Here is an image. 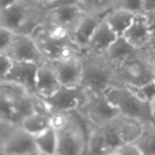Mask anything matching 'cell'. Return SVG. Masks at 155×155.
<instances>
[{"mask_svg": "<svg viewBox=\"0 0 155 155\" xmlns=\"http://www.w3.org/2000/svg\"><path fill=\"white\" fill-rule=\"evenodd\" d=\"M87 12L79 2L58 5L46 9V20L55 22L70 32L78 26Z\"/></svg>", "mask_w": 155, "mask_h": 155, "instance_id": "30bf717a", "label": "cell"}, {"mask_svg": "<svg viewBox=\"0 0 155 155\" xmlns=\"http://www.w3.org/2000/svg\"><path fill=\"white\" fill-rule=\"evenodd\" d=\"M87 91L83 86L66 87L62 86L56 93L48 98H41L48 112L63 110V112H74L80 110L85 102Z\"/></svg>", "mask_w": 155, "mask_h": 155, "instance_id": "52a82bcc", "label": "cell"}, {"mask_svg": "<svg viewBox=\"0 0 155 155\" xmlns=\"http://www.w3.org/2000/svg\"><path fill=\"white\" fill-rule=\"evenodd\" d=\"M113 155H142L136 142H123L119 144Z\"/></svg>", "mask_w": 155, "mask_h": 155, "instance_id": "4316f807", "label": "cell"}, {"mask_svg": "<svg viewBox=\"0 0 155 155\" xmlns=\"http://www.w3.org/2000/svg\"><path fill=\"white\" fill-rule=\"evenodd\" d=\"M82 85L89 93L104 94L110 87L117 85L116 66L105 54L83 52Z\"/></svg>", "mask_w": 155, "mask_h": 155, "instance_id": "7a4b0ae2", "label": "cell"}, {"mask_svg": "<svg viewBox=\"0 0 155 155\" xmlns=\"http://www.w3.org/2000/svg\"><path fill=\"white\" fill-rule=\"evenodd\" d=\"M155 62L144 50H137L116 66L117 84L141 87L153 81Z\"/></svg>", "mask_w": 155, "mask_h": 155, "instance_id": "3957f363", "label": "cell"}, {"mask_svg": "<svg viewBox=\"0 0 155 155\" xmlns=\"http://www.w3.org/2000/svg\"><path fill=\"white\" fill-rule=\"evenodd\" d=\"M27 133L32 136H36L39 133L50 127L49 112L45 110H37L34 113L27 116L18 125Z\"/></svg>", "mask_w": 155, "mask_h": 155, "instance_id": "ffe728a7", "label": "cell"}, {"mask_svg": "<svg viewBox=\"0 0 155 155\" xmlns=\"http://www.w3.org/2000/svg\"><path fill=\"white\" fill-rule=\"evenodd\" d=\"M153 82L155 84V68H154V74H153Z\"/></svg>", "mask_w": 155, "mask_h": 155, "instance_id": "74e56055", "label": "cell"}, {"mask_svg": "<svg viewBox=\"0 0 155 155\" xmlns=\"http://www.w3.org/2000/svg\"><path fill=\"white\" fill-rule=\"evenodd\" d=\"M62 87L56 71L49 61H44L38 65L35 80V95L48 98Z\"/></svg>", "mask_w": 155, "mask_h": 155, "instance_id": "4fadbf2b", "label": "cell"}, {"mask_svg": "<svg viewBox=\"0 0 155 155\" xmlns=\"http://www.w3.org/2000/svg\"><path fill=\"white\" fill-rule=\"evenodd\" d=\"M37 63L13 61V64L3 82L11 83L35 95V80L38 69Z\"/></svg>", "mask_w": 155, "mask_h": 155, "instance_id": "8fae6325", "label": "cell"}, {"mask_svg": "<svg viewBox=\"0 0 155 155\" xmlns=\"http://www.w3.org/2000/svg\"><path fill=\"white\" fill-rule=\"evenodd\" d=\"M104 94L120 114L137 118L143 122L152 121L151 104L140 97L133 87L117 84L110 87Z\"/></svg>", "mask_w": 155, "mask_h": 155, "instance_id": "277c9868", "label": "cell"}, {"mask_svg": "<svg viewBox=\"0 0 155 155\" xmlns=\"http://www.w3.org/2000/svg\"><path fill=\"white\" fill-rule=\"evenodd\" d=\"M19 86L0 81V123L16 127L15 98Z\"/></svg>", "mask_w": 155, "mask_h": 155, "instance_id": "9a60e30c", "label": "cell"}, {"mask_svg": "<svg viewBox=\"0 0 155 155\" xmlns=\"http://www.w3.org/2000/svg\"><path fill=\"white\" fill-rule=\"evenodd\" d=\"M91 127H100L114 120L120 113L110 101L105 94L87 91L86 99L80 110H78Z\"/></svg>", "mask_w": 155, "mask_h": 155, "instance_id": "5b68a950", "label": "cell"}, {"mask_svg": "<svg viewBox=\"0 0 155 155\" xmlns=\"http://www.w3.org/2000/svg\"><path fill=\"white\" fill-rule=\"evenodd\" d=\"M13 64L12 58L7 52H0V81H3L7 77Z\"/></svg>", "mask_w": 155, "mask_h": 155, "instance_id": "f546056e", "label": "cell"}, {"mask_svg": "<svg viewBox=\"0 0 155 155\" xmlns=\"http://www.w3.org/2000/svg\"><path fill=\"white\" fill-rule=\"evenodd\" d=\"M10 127H9V125H5V124H2V123H0V142H1L3 136L5 135V133H7L8 130H9Z\"/></svg>", "mask_w": 155, "mask_h": 155, "instance_id": "e575fe53", "label": "cell"}, {"mask_svg": "<svg viewBox=\"0 0 155 155\" xmlns=\"http://www.w3.org/2000/svg\"><path fill=\"white\" fill-rule=\"evenodd\" d=\"M151 115H152V121L155 123V99L151 102Z\"/></svg>", "mask_w": 155, "mask_h": 155, "instance_id": "d590c367", "label": "cell"}, {"mask_svg": "<svg viewBox=\"0 0 155 155\" xmlns=\"http://www.w3.org/2000/svg\"><path fill=\"white\" fill-rule=\"evenodd\" d=\"M118 35L108 26L105 18L102 20L93 33L86 48L83 52L94 54H104Z\"/></svg>", "mask_w": 155, "mask_h": 155, "instance_id": "e0dca14e", "label": "cell"}, {"mask_svg": "<svg viewBox=\"0 0 155 155\" xmlns=\"http://www.w3.org/2000/svg\"><path fill=\"white\" fill-rule=\"evenodd\" d=\"M34 140L39 155H56L58 136V132L53 129L49 127L38 135L34 136Z\"/></svg>", "mask_w": 155, "mask_h": 155, "instance_id": "7402d4cb", "label": "cell"}, {"mask_svg": "<svg viewBox=\"0 0 155 155\" xmlns=\"http://www.w3.org/2000/svg\"><path fill=\"white\" fill-rule=\"evenodd\" d=\"M112 9L119 8L132 11L134 13L142 12V0H110Z\"/></svg>", "mask_w": 155, "mask_h": 155, "instance_id": "484cf974", "label": "cell"}, {"mask_svg": "<svg viewBox=\"0 0 155 155\" xmlns=\"http://www.w3.org/2000/svg\"><path fill=\"white\" fill-rule=\"evenodd\" d=\"M0 154L39 155V153L35 144L34 136L19 127H12L0 142Z\"/></svg>", "mask_w": 155, "mask_h": 155, "instance_id": "ba28073f", "label": "cell"}, {"mask_svg": "<svg viewBox=\"0 0 155 155\" xmlns=\"http://www.w3.org/2000/svg\"><path fill=\"white\" fill-rule=\"evenodd\" d=\"M144 123L146 122L137 118L125 116L122 114H119L114 120L110 121V124L114 127L121 143L135 142L143 130Z\"/></svg>", "mask_w": 155, "mask_h": 155, "instance_id": "2e32d148", "label": "cell"}, {"mask_svg": "<svg viewBox=\"0 0 155 155\" xmlns=\"http://www.w3.org/2000/svg\"><path fill=\"white\" fill-rule=\"evenodd\" d=\"M14 35H15V32L0 25V52L8 51L13 41Z\"/></svg>", "mask_w": 155, "mask_h": 155, "instance_id": "83f0119b", "label": "cell"}, {"mask_svg": "<svg viewBox=\"0 0 155 155\" xmlns=\"http://www.w3.org/2000/svg\"><path fill=\"white\" fill-rule=\"evenodd\" d=\"M136 51H137V49L134 48L125 39L124 36L120 35V36H118L115 39V41L110 46L107 51L104 54L107 56V58L115 66H117V65L120 64L124 60H127L129 56H131Z\"/></svg>", "mask_w": 155, "mask_h": 155, "instance_id": "44dd1931", "label": "cell"}, {"mask_svg": "<svg viewBox=\"0 0 155 155\" xmlns=\"http://www.w3.org/2000/svg\"><path fill=\"white\" fill-rule=\"evenodd\" d=\"M142 13L146 16L147 22H148V26L151 33H155V11L142 12Z\"/></svg>", "mask_w": 155, "mask_h": 155, "instance_id": "1f68e13d", "label": "cell"}, {"mask_svg": "<svg viewBox=\"0 0 155 155\" xmlns=\"http://www.w3.org/2000/svg\"><path fill=\"white\" fill-rule=\"evenodd\" d=\"M121 144L110 122L100 127H91L87 133V155H113L116 148Z\"/></svg>", "mask_w": 155, "mask_h": 155, "instance_id": "8992f818", "label": "cell"}, {"mask_svg": "<svg viewBox=\"0 0 155 155\" xmlns=\"http://www.w3.org/2000/svg\"><path fill=\"white\" fill-rule=\"evenodd\" d=\"M83 54V53H82ZM82 54L68 60L49 61L54 67L62 86L78 87L82 85L83 62Z\"/></svg>", "mask_w": 155, "mask_h": 155, "instance_id": "7c38bea8", "label": "cell"}, {"mask_svg": "<svg viewBox=\"0 0 155 155\" xmlns=\"http://www.w3.org/2000/svg\"><path fill=\"white\" fill-rule=\"evenodd\" d=\"M18 1H20V0H0V11L11 7L14 3L18 2Z\"/></svg>", "mask_w": 155, "mask_h": 155, "instance_id": "836d02e7", "label": "cell"}, {"mask_svg": "<svg viewBox=\"0 0 155 155\" xmlns=\"http://www.w3.org/2000/svg\"><path fill=\"white\" fill-rule=\"evenodd\" d=\"M151 31L149 29L146 16L142 13H137L132 24L127 29L122 36L137 50H143L151 37Z\"/></svg>", "mask_w": 155, "mask_h": 155, "instance_id": "ac0fdd59", "label": "cell"}, {"mask_svg": "<svg viewBox=\"0 0 155 155\" xmlns=\"http://www.w3.org/2000/svg\"><path fill=\"white\" fill-rule=\"evenodd\" d=\"M45 18V5L33 0H20L0 11V25L15 33L32 35Z\"/></svg>", "mask_w": 155, "mask_h": 155, "instance_id": "6da1fadb", "label": "cell"}, {"mask_svg": "<svg viewBox=\"0 0 155 155\" xmlns=\"http://www.w3.org/2000/svg\"><path fill=\"white\" fill-rule=\"evenodd\" d=\"M33 1H35V2L41 3V5H45V8H46L48 5H50V3H51L52 1H53V0H33Z\"/></svg>", "mask_w": 155, "mask_h": 155, "instance_id": "8d00e7d4", "label": "cell"}, {"mask_svg": "<svg viewBox=\"0 0 155 155\" xmlns=\"http://www.w3.org/2000/svg\"><path fill=\"white\" fill-rule=\"evenodd\" d=\"M155 11V0H142V12Z\"/></svg>", "mask_w": 155, "mask_h": 155, "instance_id": "d6a6232c", "label": "cell"}, {"mask_svg": "<svg viewBox=\"0 0 155 155\" xmlns=\"http://www.w3.org/2000/svg\"><path fill=\"white\" fill-rule=\"evenodd\" d=\"M144 51L149 54L151 58L155 62V33L151 34V37L149 39L148 44H147L146 48H144Z\"/></svg>", "mask_w": 155, "mask_h": 155, "instance_id": "4dcf8cb0", "label": "cell"}, {"mask_svg": "<svg viewBox=\"0 0 155 155\" xmlns=\"http://www.w3.org/2000/svg\"><path fill=\"white\" fill-rule=\"evenodd\" d=\"M136 14L137 13H134L129 10L114 8V9H110L106 14L105 20L108 26L115 31V33L118 36H120V35L124 34L127 29L133 21Z\"/></svg>", "mask_w": 155, "mask_h": 155, "instance_id": "d6986e66", "label": "cell"}, {"mask_svg": "<svg viewBox=\"0 0 155 155\" xmlns=\"http://www.w3.org/2000/svg\"><path fill=\"white\" fill-rule=\"evenodd\" d=\"M7 53L13 61H25L41 64L46 61L35 38L30 34L15 33Z\"/></svg>", "mask_w": 155, "mask_h": 155, "instance_id": "9c48e42d", "label": "cell"}, {"mask_svg": "<svg viewBox=\"0 0 155 155\" xmlns=\"http://www.w3.org/2000/svg\"><path fill=\"white\" fill-rule=\"evenodd\" d=\"M87 13H105L112 9L110 0H79Z\"/></svg>", "mask_w": 155, "mask_h": 155, "instance_id": "d4e9b609", "label": "cell"}, {"mask_svg": "<svg viewBox=\"0 0 155 155\" xmlns=\"http://www.w3.org/2000/svg\"><path fill=\"white\" fill-rule=\"evenodd\" d=\"M133 88L137 91V94L140 97L143 98L149 103H151L155 99V84L153 81L141 87H133Z\"/></svg>", "mask_w": 155, "mask_h": 155, "instance_id": "f1b7e54d", "label": "cell"}, {"mask_svg": "<svg viewBox=\"0 0 155 155\" xmlns=\"http://www.w3.org/2000/svg\"><path fill=\"white\" fill-rule=\"evenodd\" d=\"M105 13H86L84 17L81 19V21L78 24V26L73 29L70 36L73 43L82 50V52L85 50L89 39H91L93 33L99 26V24L105 18Z\"/></svg>", "mask_w": 155, "mask_h": 155, "instance_id": "5bb4252c", "label": "cell"}, {"mask_svg": "<svg viewBox=\"0 0 155 155\" xmlns=\"http://www.w3.org/2000/svg\"><path fill=\"white\" fill-rule=\"evenodd\" d=\"M135 142L142 155H155V123L153 121L144 123L143 130Z\"/></svg>", "mask_w": 155, "mask_h": 155, "instance_id": "603a6c76", "label": "cell"}, {"mask_svg": "<svg viewBox=\"0 0 155 155\" xmlns=\"http://www.w3.org/2000/svg\"><path fill=\"white\" fill-rule=\"evenodd\" d=\"M50 127L54 131L62 132L69 127L74 121V115L72 112H63V110H51L49 113Z\"/></svg>", "mask_w": 155, "mask_h": 155, "instance_id": "cb8c5ba5", "label": "cell"}]
</instances>
